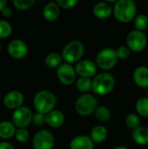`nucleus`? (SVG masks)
I'll return each mask as SVG.
<instances>
[{
  "label": "nucleus",
  "mask_w": 148,
  "mask_h": 149,
  "mask_svg": "<svg viewBox=\"0 0 148 149\" xmlns=\"http://www.w3.org/2000/svg\"><path fill=\"white\" fill-rule=\"evenodd\" d=\"M137 6L133 0H119L113 6V14L121 23H129L135 18Z\"/></svg>",
  "instance_id": "1"
},
{
  "label": "nucleus",
  "mask_w": 148,
  "mask_h": 149,
  "mask_svg": "<svg viewBox=\"0 0 148 149\" xmlns=\"http://www.w3.org/2000/svg\"><path fill=\"white\" fill-rule=\"evenodd\" d=\"M57 103V98L53 93L49 90H41L38 92L33 98V106L38 113L47 114L51 112Z\"/></svg>",
  "instance_id": "2"
},
{
  "label": "nucleus",
  "mask_w": 148,
  "mask_h": 149,
  "mask_svg": "<svg viewBox=\"0 0 148 149\" xmlns=\"http://www.w3.org/2000/svg\"><path fill=\"white\" fill-rule=\"evenodd\" d=\"M115 86V79L109 72H100L92 79V90L98 95H106L110 93Z\"/></svg>",
  "instance_id": "3"
},
{
  "label": "nucleus",
  "mask_w": 148,
  "mask_h": 149,
  "mask_svg": "<svg viewBox=\"0 0 148 149\" xmlns=\"http://www.w3.org/2000/svg\"><path fill=\"white\" fill-rule=\"evenodd\" d=\"M85 53V46L79 40H72L62 50L61 56L67 64L78 63Z\"/></svg>",
  "instance_id": "4"
},
{
  "label": "nucleus",
  "mask_w": 148,
  "mask_h": 149,
  "mask_svg": "<svg viewBox=\"0 0 148 149\" xmlns=\"http://www.w3.org/2000/svg\"><path fill=\"white\" fill-rule=\"evenodd\" d=\"M75 111L81 116H89L99 107L97 99L92 94H83L75 102Z\"/></svg>",
  "instance_id": "5"
},
{
  "label": "nucleus",
  "mask_w": 148,
  "mask_h": 149,
  "mask_svg": "<svg viewBox=\"0 0 148 149\" xmlns=\"http://www.w3.org/2000/svg\"><path fill=\"white\" fill-rule=\"evenodd\" d=\"M116 50L113 48H104L100 50L96 57V65L102 70H110L113 68L118 62Z\"/></svg>",
  "instance_id": "6"
},
{
  "label": "nucleus",
  "mask_w": 148,
  "mask_h": 149,
  "mask_svg": "<svg viewBox=\"0 0 148 149\" xmlns=\"http://www.w3.org/2000/svg\"><path fill=\"white\" fill-rule=\"evenodd\" d=\"M126 45L127 47L133 52H142L147 45V36L141 31L133 30L130 31L126 37Z\"/></svg>",
  "instance_id": "7"
},
{
  "label": "nucleus",
  "mask_w": 148,
  "mask_h": 149,
  "mask_svg": "<svg viewBox=\"0 0 148 149\" xmlns=\"http://www.w3.org/2000/svg\"><path fill=\"white\" fill-rule=\"evenodd\" d=\"M11 119L12 123L17 128H26L32 122L33 113L29 107L22 106L13 112Z\"/></svg>",
  "instance_id": "8"
},
{
  "label": "nucleus",
  "mask_w": 148,
  "mask_h": 149,
  "mask_svg": "<svg viewBox=\"0 0 148 149\" xmlns=\"http://www.w3.org/2000/svg\"><path fill=\"white\" fill-rule=\"evenodd\" d=\"M54 136L48 130H40L33 137L32 146L34 149H52L54 147Z\"/></svg>",
  "instance_id": "9"
},
{
  "label": "nucleus",
  "mask_w": 148,
  "mask_h": 149,
  "mask_svg": "<svg viewBox=\"0 0 148 149\" xmlns=\"http://www.w3.org/2000/svg\"><path fill=\"white\" fill-rule=\"evenodd\" d=\"M76 72L72 65L64 63L57 69V77L58 80L65 86H70L76 80Z\"/></svg>",
  "instance_id": "10"
},
{
  "label": "nucleus",
  "mask_w": 148,
  "mask_h": 149,
  "mask_svg": "<svg viewBox=\"0 0 148 149\" xmlns=\"http://www.w3.org/2000/svg\"><path fill=\"white\" fill-rule=\"evenodd\" d=\"M7 51L11 58L16 59H21L26 56L28 52V47L23 40L13 39L9 43Z\"/></svg>",
  "instance_id": "11"
},
{
  "label": "nucleus",
  "mask_w": 148,
  "mask_h": 149,
  "mask_svg": "<svg viewBox=\"0 0 148 149\" xmlns=\"http://www.w3.org/2000/svg\"><path fill=\"white\" fill-rule=\"evenodd\" d=\"M97 68L98 66L96 63L88 59L78 62L74 67L76 73L79 77H83V78L93 77L97 72Z\"/></svg>",
  "instance_id": "12"
},
{
  "label": "nucleus",
  "mask_w": 148,
  "mask_h": 149,
  "mask_svg": "<svg viewBox=\"0 0 148 149\" xmlns=\"http://www.w3.org/2000/svg\"><path fill=\"white\" fill-rule=\"evenodd\" d=\"M24 95L20 91L13 90L9 92L3 98V104L9 109H17L24 103Z\"/></svg>",
  "instance_id": "13"
},
{
  "label": "nucleus",
  "mask_w": 148,
  "mask_h": 149,
  "mask_svg": "<svg viewBox=\"0 0 148 149\" xmlns=\"http://www.w3.org/2000/svg\"><path fill=\"white\" fill-rule=\"evenodd\" d=\"M134 83L141 88H148V67L138 66L133 73Z\"/></svg>",
  "instance_id": "14"
},
{
  "label": "nucleus",
  "mask_w": 148,
  "mask_h": 149,
  "mask_svg": "<svg viewBox=\"0 0 148 149\" xmlns=\"http://www.w3.org/2000/svg\"><path fill=\"white\" fill-rule=\"evenodd\" d=\"M71 149H93L94 142L91 137L86 135H79L74 137L70 142Z\"/></svg>",
  "instance_id": "15"
},
{
  "label": "nucleus",
  "mask_w": 148,
  "mask_h": 149,
  "mask_svg": "<svg viewBox=\"0 0 148 149\" xmlns=\"http://www.w3.org/2000/svg\"><path fill=\"white\" fill-rule=\"evenodd\" d=\"M45 122L51 127H60L65 122V115L58 110H52L51 112L45 114Z\"/></svg>",
  "instance_id": "16"
},
{
  "label": "nucleus",
  "mask_w": 148,
  "mask_h": 149,
  "mask_svg": "<svg viewBox=\"0 0 148 149\" xmlns=\"http://www.w3.org/2000/svg\"><path fill=\"white\" fill-rule=\"evenodd\" d=\"M60 14V8L57 3L50 2L46 3L43 9V16L45 20L53 22L57 20Z\"/></svg>",
  "instance_id": "17"
},
{
  "label": "nucleus",
  "mask_w": 148,
  "mask_h": 149,
  "mask_svg": "<svg viewBox=\"0 0 148 149\" xmlns=\"http://www.w3.org/2000/svg\"><path fill=\"white\" fill-rule=\"evenodd\" d=\"M93 14L96 17L99 19H105L109 17L113 11V9L110 4H108L106 2H99L93 6Z\"/></svg>",
  "instance_id": "18"
},
{
  "label": "nucleus",
  "mask_w": 148,
  "mask_h": 149,
  "mask_svg": "<svg viewBox=\"0 0 148 149\" xmlns=\"http://www.w3.org/2000/svg\"><path fill=\"white\" fill-rule=\"evenodd\" d=\"M133 140L139 145L146 146L148 145V127H139L135 130H133L132 134Z\"/></svg>",
  "instance_id": "19"
},
{
  "label": "nucleus",
  "mask_w": 148,
  "mask_h": 149,
  "mask_svg": "<svg viewBox=\"0 0 148 149\" xmlns=\"http://www.w3.org/2000/svg\"><path fill=\"white\" fill-rule=\"evenodd\" d=\"M107 134H108V131L107 129L101 125L99 126H95L92 131H91V139L92 140L93 142L96 143H101L103 141H105L107 138Z\"/></svg>",
  "instance_id": "20"
},
{
  "label": "nucleus",
  "mask_w": 148,
  "mask_h": 149,
  "mask_svg": "<svg viewBox=\"0 0 148 149\" xmlns=\"http://www.w3.org/2000/svg\"><path fill=\"white\" fill-rule=\"evenodd\" d=\"M16 128L15 125L10 121H1L0 122V138L1 139H10L15 135Z\"/></svg>",
  "instance_id": "21"
},
{
  "label": "nucleus",
  "mask_w": 148,
  "mask_h": 149,
  "mask_svg": "<svg viewBox=\"0 0 148 149\" xmlns=\"http://www.w3.org/2000/svg\"><path fill=\"white\" fill-rule=\"evenodd\" d=\"M62 60L63 58L61 54L57 52H51L45 57L44 63L50 68H56L62 65Z\"/></svg>",
  "instance_id": "22"
},
{
  "label": "nucleus",
  "mask_w": 148,
  "mask_h": 149,
  "mask_svg": "<svg viewBox=\"0 0 148 149\" xmlns=\"http://www.w3.org/2000/svg\"><path fill=\"white\" fill-rule=\"evenodd\" d=\"M76 87L82 93H87L92 87V80L90 78L79 77L76 80Z\"/></svg>",
  "instance_id": "23"
},
{
  "label": "nucleus",
  "mask_w": 148,
  "mask_h": 149,
  "mask_svg": "<svg viewBox=\"0 0 148 149\" xmlns=\"http://www.w3.org/2000/svg\"><path fill=\"white\" fill-rule=\"evenodd\" d=\"M95 117L98 120L106 122L111 118V111L108 107L104 106H99L95 111Z\"/></svg>",
  "instance_id": "24"
},
{
  "label": "nucleus",
  "mask_w": 148,
  "mask_h": 149,
  "mask_svg": "<svg viewBox=\"0 0 148 149\" xmlns=\"http://www.w3.org/2000/svg\"><path fill=\"white\" fill-rule=\"evenodd\" d=\"M136 111L142 117H148V98L143 97L136 103Z\"/></svg>",
  "instance_id": "25"
},
{
  "label": "nucleus",
  "mask_w": 148,
  "mask_h": 149,
  "mask_svg": "<svg viewBox=\"0 0 148 149\" xmlns=\"http://www.w3.org/2000/svg\"><path fill=\"white\" fill-rule=\"evenodd\" d=\"M134 25L136 30L143 31L148 27V17L144 14H140L134 18Z\"/></svg>",
  "instance_id": "26"
},
{
  "label": "nucleus",
  "mask_w": 148,
  "mask_h": 149,
  "mask_svg": "<svg viewBox=\"0 0 148 149\" xmlns=\"http://www.w3.org/2000/svg\"><path fill=\"white\" fill-rule=\"evenodd\" d=\"M125 122H126V125L127 127L133 129V130H135L136 128H138L139 127H140V118L138 115L134 114V113H130L128 114L126 117V120H125Z\"/></svg>",
  "instance_id": "27"
},
{
  "label": "nucleus",
  "mask_w": 148,
  "mask_h": 149,
  "mask_svg": "<svg viewBox=\"0 0 148 149\" xmlns=\"http://www.w3.org/2000/svg\"><path fill=\"white\" fill-rule=\"evenodd\" d=\"M12 32L11 24L4 20H0V38H8Z\"/></svg>",
  "instance_id": "28"
},
{
  "label": "nucleus",
  "mask_w": 148,
  "mask_h": 149,
  "mask_svg": "<svg viewBox=\"0 0 148 149\" xmlns=\"http://www.w3.org/2000/svg\"><path fill=\"white\" fill-rule=\"evenodd\" d=\"M15 138L18 142L24 143L30 138L29 131L26 128H17L15 133Z\"/></svg>",
  "instance_id": "29"
},
{
  "label": "nucleus",
  "mask_w": 148,
  "mask_h": 149,
  "mask_svg": "<svg viewBox=\"0 0 148 149\" xmlns=\"http://www.w3.org/2000/svg\"><path fill=\"white\" fill-rule=\"evenodd\" d=\"M12 3L17 9L20 10H25L31 7V5L34 3V0H13Z\"/></svg>",
  "instance_id": "30"
},
{
  "label": "nucleus",
  "mask_w": 148,
  "mask_h": 149,
  "mask_svg": "<svg viewBox=\"0 0 148 149\" xmlns=\"http://www.w3.org/2000/svg\"><path fill=\"white\" fill-rule=\"evenodd\" d=\"M116 53L119 58L120 59H126L130 56L131 53V50L126 46V45H121L120 46L117 50H116Z\"/></svg>",
  "instance_id": "31"
},
{
  "label": "nucleus",
  "mask_w": 148,
  "mask_h": 149,
  "mask_svg": "<svg viewBox=\"0 0 148 149\" xmlns=\"http://www.w3.org/2000/svg\"><path fill=\"white\" fill-rule=\"evenodd\" d=\"M32 123L36 127H42L45 122V114L40 113H36L33 114V119H32Z\"/></svg>",
  "instance_id": "32"
},
{
  "label": "nucleus",
  "mask_w": 148,
  "mask_h": 149,
  "mask_svg": "<svg viewBox=\"0 0 148 149\" xmlns=\"http://www.w3.org/2000/svg\"><path fill=\"white\" fill-rule=\"evenodd\" d=\"M79 3L78 0H58L57 3L59 7L63 9H71L73 8L77 3Z\"/></svg>",
  "instance_id": "33"
},
{
  "label": "nucleus",
  "mask_w": 148,
  "mask_h": 149,
  "mask_svg": "<svg viewBox=\"0 0 148 149\" xmlns=\"http://www.w3.org/2000/svg\"><path fill=\"white\" fill-rule=\"evenodd\" d=\"M11 14H12V11H11L10 8H9V7H5V8L2 10V15H3L4 17H9L11 16Z\"/></svg>",
  "instance_id": "34"
},
{
  "label": "nucleus",
  "mask_w": 148,
  "mask_h": 149,
  "mask_svg": "<svg viewBox=\"0 0 148 149\" xmlns=\"http://www.w3.org/2000/svg\"><path fill=\"white\" fill-rule=\"evenodd\" d=\"M0 149H14V148L10 143L3 141V142H0Z\"/></svg>",
  "instance_id": "35"
},
{
  "label": "nucleus",
  "mask_w": 148,
  "mask_h": 149,
  "mask_svg": "<svg viewBox=\"0 0 148 149\" xmlns=\"http://www.w3.org/2000/svg\"><path fill=\"white\" fill-rule=\"evenodd\" d=\"M7 2L5 0H0V11L2 12V10L6 7Z\"/></svg>",
  "instance_id": "36"
},
{
  "label": "nucleus",
  "mask_w": 148,
  "mask_h": 149,
  "mask_svg": "<svg viewBox=\"0 0 148 149\" xmlns=\"http://www.w3.org/2000/svg\"><path fill=\"white\" fill-rule=\"evenodd\" d=\"M113 149H128L127 148L124 147V146H118V147H115Z\"/></svg>",
  "instance_id": "37"
},
{
  "label": "nucleus",
  "mask_w": 148,
  "mask_h": 149,
  "mask_svg": "<svg viewBox=\"0 0 148 149\" xmlns=\"http://www.w3.org/2000/svg\"><path fill=\"white\" fill-rule=\"evenodd\" d=\"M0 50H1V44H0Z\"/></svg>",
  "instance_id": "38"
},
{
  "label": "nucleus",
  "mask_w": 148,
  "mask_h": 149,
  "mask_svg": "<svg viewBox=\"0 0 148 149\" xmlns=\"http://www.w3.org/2000/svg\"><path fill=\"white\" fill-rule=\"evenodd\" d=\"M147 94H148V91H147Z\"/></svg>",
  "instance_id": "39"
}]
</instances>
